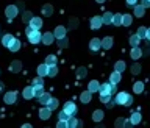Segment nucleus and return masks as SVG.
<instances>
[{
  "mask_svg": "<svg viewBox=\"0 0 150 128\" xmlns=\"http://www.w3.org/2000/svg\"><path fill=\"white\" fill-rule=\"evenodd\" d=\"M114 103L122 105V106H130L131 103H133V98H131V95L127 92H117V95L114 98Z\"/></svg>",
  "mask_w": 150,
  "mask_h": 128,
  "instance_id": "obj_1",
  "label": "nucleus"
},
{
  "mask_svg": "<svg viewBox=\"0 0 150 128\" xmlns=\"http://www.w3.org/2000/svg\"><path fill=\"white\" fill-rule=\"evenodd\" d=\"M25 33H27L28 41H30L31 44H38V42H41L42 35L39 33V30H35V28H31L30 25H28V27H27V30H25Z\"/></svg>",
  "mask_w": 150,
  "mask_h": 128,
  "instance_id": "obj_2",
  "label": "nucleus"
},
{
  "mask_svg": "<svg viewBox=\"0 0 150 128\" xmlns=\"http://www.w3.org/2000/svg\"><path fill=\"white\" fill-rule=\"evenodd\" d=\"M98 92L100 94H114L116 92V84L112 83H103V84H98Z\"/></svg>",
  "mask_w": 150,
  "mask_h": 128,
  "instance_id": "obj_3",
  "label": "nucleus"
},
{
  "mask_svg": "<svg viewBox=\"0 0 150 128\" xmlns=\"http://www.w3.org/2000/svg\"><path fill=\"white\" fill-rule=\"evenodd\" d=\"M64 111L67 112L69 116H75V114H77V106H75V103L67 102V103L64 105Z\"/></svg>",
  "mask_w": 150,
  "mask_h": 128,
  "instance_id": "obj_4",
  "label": "nucleus"
},
{
  "mask_svg": "<svg viewBox=\"0 0 150 128\" xmlns=\"http://www.w3.org/2000/svg\"><path fill=\"white\" fill-rule=\"evenodd\" d=\"M16 98H17V94L14 92V91L5 94V103H8V105H13V103H16Z\"/></svg>",
  "mask_w": 150,
  "mask_h": 128,
  "instance_id": "obj_5",
  "label": "nucleus"
},
{
  "mask_svg": "<svg viewBox=\"0 0 150 128\" xmlns=\"http://www.w3.org/2000/svg\"><path fill=\"white\" fill-rule=\"evenodd\" d=\"M30 27L35 28V30H39L42 27V19L41 17H31L30 19Z\"/></svg>",
  "mask_w": 150,
  "mask_h": 128,
  "instance_id": "obj_6",
  "label": "nucleus"
},
{
  "mask_svg": "<svg viewBox=\"0 0 150 128\" xmlns=\"http://www.w3.org/2000/svg\"><path fill=\"white\" fill-rule=\"evenodd\" d=\"M102 27V17L100 16H96L91 19V28L92 30H98V28Z\"/></svg>",
  "mask_w": 150,
  "mask_h": 128,
  "instance_id": "obj_7",
  "label": "nucleus"
},
{
  "mask_svg": "<svg viewBox=\"0 0 150 128\" xmlns=\"http://www.w3.org/2000/svg\"><path fill=\"white\" fill-rule=\"evenodd\" d=\"M16 14H17V8L14 6V5H9V6L6 8V17L11 21V19L16 17Z\"/></svg>",
  "mask_w": 150,
  "mask_h": 128,
  "instance_id": "obj_8",
  "label": "nucleus"
},
{
  "mask_svg": "<svg viewBox=\"0 0 150 128\" xmlns=\"http://www.w3.org/2000/svg\"><path fill=\"white\" fill-rule=\"evenodd\" d=\"M53 39H55V36L52 35L50 31H49V33H44V35H42V37H41V41L44 42V44H47V45H50L52 42H53Z\"/></svg>",
  "mask_w": 150,
  "mask_h": 128,
  "instance_id": "obj_9",
  "label": "nucleus"
},
{
  "mask_svg": "<svg viewBox=\"0 0 150 128\" xmlns=\"http://www.w3.org/2000/svg\"><path fill=\"white\" fill-rule=\"evenodd\" d=\"M136 35H138V36L141 37V39H149V37H150V33H149V30H147L145 27H141Z\"/></svg>",
  "mask_w": 150,
  "mask_h": 128,
  "instance_id": "obj_10",
  "label": "nucleus"
},
{
  "mask_svg": "<svg viewBox=\"0 0 150 128\" xmlns=\"http://www.w3.org/2000/svg\"><path fill=\"white\" fill-rule=\"evenodd\" d=\"M23 98H27V100H30V98L35 97V94H33V86H27L25 89H23Z\"/></svg>",
  "mask_w": 150,
  "mask_h": 128,
  "instance_id": "obj_11",
  "label": "nucleus"
},
{
  "mask_svg": "<svg viewBox=\"0 0 150 128\" xmlns=\"http://www.w3.org/2000/svg\"><path fill=\"white\" fill-rule=\"evenodd\" d=\"M120 81V72H117V70H114V72L111 74V77H110V83L112 84H117Z\"/></svg>",
  "mask_w": 150,
  "mask_h": 128,
  "instance_id": "obj_12",
  "label": "nucleus"
},
{
  "mask_svg": "<svg viewBox=\"0 0 150 128\" xmlns=\"http://www.w3.org/2000/svg\"><path fill=\"white\" fill-rule=\"evenodd\" d=\"M38 98H39V103H41V105H47V103H49V100H50V94H49V92H42Z\"/></svg>",
  "mask_w": 150,
  "mask_h": 128,
  "instance_id": "obj_13",
  "label": "nucleus"
},
{
  "mask_svg": "<svg viewBox=\"0 0 150 128\" xmlns=\"http://www.w3.org/2000/svg\"><path fill=\"white\" fill-rule=\"evenodd\" d=\"M8 49L11 50V52H17L19 49H21V41H17V39H13V41H11V44L8 45Z\"/></svg>",
  "mask_w": 150,
  "mask_h": 128,
  "instance_id": "obj_14",
  "label": "nucleus"
},
{
  "mask_svg": "<svg viewBox=\"0 0 150 128\" xmlns=\"http://www.w3.org/2000/svg\"><path fill=\"white\" fill-rule=\"evenodd\" d=\"M89 49H91L92 52H96L100 49V39H97V37H94V39L91 41V44H89Z\"/></svg>",
  "mask_w": 150,
  "mask_h": 128,
  "instance_id": "obj_15",
  "label": "nucleus"
},
{
  "mask_svg": "<svg viewBox=\"0 0 150 128\" xmlns=\"http://www.w3.org/2000/svg\"><path fill=\"white\" fill-rule=\"evenodd\" d=\"M50 114H52V111L49 110V108H41V111H39V117L41 119H49L50 117Z\"/></svg>",
  "mask_w": 150,
  "mask_h": 128,
  "instance_id": "obj_16",
  "label": "nucleus"
},
{
  "mask_svg": "<svg viewBox=\"0 0 150 128\" xmlns=\"http://www.w3.org/2000/svg\"><path fill=\"white\" fill-rule=\"evenodd\" d=\"M111 45H112V39L110 36L105 37L103 41H100V47H103V49H111Z\"/></svg>",
  "mask_w": 150,
  "mask_h": 128,
  "instance_id": "obj_17",
  "label": "nucleus"
},
{
  "mask_svg": "<svg viewBox=\"0 0 150 128\" xmlns=\"http://www.w3.org/2000/svg\"><path fill=\"white\" fill-rule=\"evenodd\" d=\"M53 36H56L58 39L64 37V36H66V28H64V27H56V30H55V35H53Z\"/></svg>",
  "mask_w": 150,
  "mask_h": 128,
  "instance_id": "obj_18",
  "label": "nucleus"
},
{
  "mask_svg": "<svg viewBox=\"0 0 150 128\" xmlns=\"http://www.w3.org/2000/svg\"><path fill=\"white\" fill-rule=\"evenodd\" d=\"M45 106L49 108L50 111H53V110H56V108H58V100H56V98H52V97H50V100H49V103H47Z\"/></svg>",
  "mask_w": 150,
  "mask_h": 128,
  "instance_id": "obj_19",
  "label": "nucleus"
},
{
  "mask_svg": "<svg viewBox=\"0 0 150 128\" xmlns=\"http://www.w3.org/2000/svg\"><path fill=\"white\" fill-rule=\"evenodd\" d=\"M142 56V52H141V49L139 47H133V50H131V58L133 59H138V58H141Z\"/></svg>",
  "mask_w": 150,
  "mask_h": 128,
  "instance_id": "obj_20",
  "label": "nucleus"
},
{
  "mask_svg": "<svg viewBox=\"0 0 150 128\" xmlns=\"http://www.w3.org/2000/svg\"><path fill=\"white\" fill-rule=\"evenodd\" d=\"M91 97H92V92L84 91V92L81 94V97H80V98H81V102H83V103H89V102H91Z\"/></svg>",
  "mask_w": 150,
  "mask_h": 128,
  "instance_id": "obj_21",
  "label": "nucleus"
},
{
  "mask_svg": "<svg viewBox=\"0 0 150 128\" xmlns=\"http://www.w3.org/2000/svg\"><path fill=\"white\" fill-rule=\"evenodd\" d=\"M78 125H81V124H80L77 119H74L72 116L67 119V128H75V127H78Z\"/></svg>",
  "mask_w": 150,
  "mask_h": 128,
  "instance_id": "obj_22",
  "label": "nucleus"
},
{
  "mask_svg": "<svg viewBox=\"0 0 150 128\" xmlns=\"http://www.w3.org/2000/svg\"><path fill=\"white\" fill-rule=\"evenodd\" d=\"M111 22H112V14L111 13H105L102 16V23H108V25H110Z\"/></svg>",
  "mask_w": 150,
  "mask_h": 128,
  "instance_id": "obj_23",
  "label": "nucleus"
},
{
  "mask_svg": "<svg viewBox=\"0 0 150 128\" xmlns=\"http://www.w3.org/2000/svg\"><path fill=\"white\" fill-rule=\"evenodd\" d=\"M112 25H116V27H119V25H122V14H114L112 16Z\"/></svg>",
  "mask_w": 150,
  "mask_h": 128,
  "instance_id": "obj_24",
  "label": "nucleus"
},
{
  "mask_svg": "<svg viewBox=\"0 0 150 128\" xmlns=\"http://www.w3.org/2000/svg\"><path fill=\"white\" fill-rule=\"evenodd\" d=\"M47 67H49L47 64H41L39 67H38V75H39V77H45L47 75Z\"/></svg>",
  "mask_w": 150,
  "mask_h": 128,
  "instance_id": "obj_25",
  "label": "nucleus"
},
{
  "mask_svg": "<svg viewBox=\"0 0 150 128\" xmlns=\"http://www.w3.org/2000/svg\"><path fill=\"white\" fill-rule=\"evenodd\" d=\"M139 122H141V114L139 112H133V114H131V119H130V124L136 125V124H139Z\"/></svg>",
  "mask_w": 150,
  "mask_h": 128,
  "instance_id": "obj_26",
  "label": "nucleus"
},
{
  "mask_svg": "<svg viewBox=\"0 0 150 128\" xmlns=\"http://www.w3.org/2000/svg\"><path fill=\"white\" fill-rule=\"evenodd\" d=\"M14 39L13 37V35H5L3 37H2V44L5 45V47H8L9 44H11V41Z\"/></svg>",
  "mask_w": 150,
  "mask_h": 128,
  "instance_id": "obj_27",
  "label": "nucleus"
},
{
  "mask_svg": "<svg viewBox=\"0 0 150 128\" xmlns=\"http://www.w3.org/2000/svg\"><path fill=\"white\" fill-rule=\"evenodd\" d=\"M88 91H89V92H97V91H98V83L96 81V80H92V81L89 83Z\"/></svg>",
  "mask_w": 150,
  "mask_h": 128,
  "instance_id": "obj_28",
  "label": "nucleus"
},
{
  "mask_svg": "<svg viewBox=\"0 0 150 128\" xmlns=\"http://www.w3.org/2000/svg\"><path fill=\"white\" fill-rule=\"evenodd\" d=\"M139 42H141V37H139L138 35H133V36L130 37V44L133 45V47H138Z\"/></svg>",
  "mask_w": 150,
  "mask_h": 128,
  "instance_id": "obj_29",
  "label": "nucleus"
},
{
  "mask_svg": "<svg viewBox=\"0 0 150 128\" xmlns=\"http://www.w3.org/2000/svg\"><path fill=\"white\" fill-rule=\"evenodd\" d=\"M45 64H47V66H55V64H56V56H55V55H49V56L45 58Z\"/></svg>",
  "mask_w": 150,
  "mask_h": 128,
  "instance_id": "obj_30",
  "label": "nucleus"
},
{
  "mask_svg": "<svg viewBox=\"0 0 150 128\" xmlns=\"http://www.w3.org/2000/svg\"><path fill=\"white\" fill-rule=\"evenodd\" d=\"M144 6H141V5H138V6H134V16H138V17H142L144 16Z\"/></svg>",
  "mask_w": 150,
  "mask_h": 128,
  "instance_id": "obj_31",
  "label": "nucleus"
},
{
  "mask_svg": "<svg viewBox=\"0 0 150 128\" xmlns=\"http://www.w3.org/2000/svg\"><path fill=\"white\" fill-rule=\"evenodd\" d=\"M133 91L136 92V94H141L144 91V84L141 83V81H138V83H134V86H133Z\"/></svg>",
  "mask_w": 150,
  "mask_h": 128,
  "instance_id": "obj_32",
  "label": "nucleus"
},
{
  "mask_svg": "<svg viewBox=\"0 0 150 128\" xmlns=\"http://www.w3.org/2000/svg\"><path fill=\"white\" fill-rule=\"evenodd\" d=\"M56 74H58V69H56L55 66H49V67H47V75H49V77H55Z\"/></svg>",
  "mask_w": 150,
  "mask_h": 128,
  "instance_id": "obj_33",
  "label": "nucleus"
},
{
  "mask_svg": "<svg viewBox=\"0 0 150 128\" xmlns=\"http://www.w3.org/2000/svg\"><path fill=\"white\" fill-rule=\"evenodd\" d=\"M42 92H44V88L42 86H33V94H35V97H39Z\"/></svg>",
  "mask_w": 150,
  "mask_h": 128,
  "instance_id": "obj_34",
  "label": "nucleus"
},
{
  "mask_svg": "<svg viewBox=\"0 0 150 128\" xmlns=\"http://www.w3.org/2000/svg\"><path fill=\"white\" fill-rule=\"evenodd\" d=\"M92 119L96 120V122L102 120V119H103V112H102V111H98V110H97V111H94V114H92Z\"/></svg>",
  "mask_w": 150,
  "mask_h": 128,
  "instance_id": "obj_35",
  "label": "nucleus"
},
{
  "mask_svg": "<svg viewBox=\"0 0 150 128\" xmlns=\"http://www.w3.org/2000/svg\"><path fill=\"white\" fill-rule=\"evenodd\" d=\"M131 23V16H128V14H125V16H122V25L128 27Z\"/></svg>",
  "mask_w": 150,
  "mask_h": 128,
  "instance_id": "obj_36",
  "label": "nucleus"
},
{
  "mask_svg": "<svg viewBox=\"0 0 150 128\" xmlns=\"http://www.w3.org/2000/svg\"><path fill=\"white\" fill-rule=\"evenodd\" d=\"M125 67H127V64L124 63V61H117V63H116V70H117V72L125 70Z\"/></svg>",
  "mask_w": 150,
  "mask_h": 128,
  "instance_id": "obj_37",
  "label": "nucleus"
},
{
  "mask_svg": "<svg viewBox=\"0 0 150 128\" xmlns=\"http://www.w3.org/2000/svg\"><path fill=\"white\" fill-rule=\"evenodd\" d=\"M9 70H13V72H19V70H21V63H19V61H14V63L11 64V67H9Z\"/></svg>",
  "mask_w": 150,
  "mask_h": 128,
  "instance_id": "obj_38",
  "label": "nucleus"
},
{
  "mask_svg": "<svg viewBox=\"0 0 150 128\" xmlns=\"http://www.w3.org/2000/svg\"><path fill=\"white\" fill-rule=\"evenodd\" d=\"M111 100V94H100V102L102 103H108Z\"/></svg>",
  "mask_w": 150,
  "mask_h": 128,
  "instance_id": "obj_39",
  "label": "nucleus"
},
{
  "mask_svg": "<svg viewBox=\"0 0 150 128\" xmlns=\"http://www.w3.org/2000/svg\"><path fill=\"white\" fill-rule=\"evenodd\" d=\"M33 86H44V80H42V77H36L35 80H33Z\"/></svg>",
  "mask_w": 150,
  "mask_h": 128,
  "instance_id": "obj_40",
  "label": "nucleus"
},
{
  "mask_svg": "<svg viewBox=\"0 0 150 128\" xmlns=\"http://www.w3.org/2000/svg\"><path fill=\"white\" fill-rule=\"evenodd\" d=\"M42 13H44L45 16H50V14L53 13V8H52V5H45L44 9H42Z\"/></svg>",
  "mask_w": 150,
  "mask_h": 128,
  "instance_id": "obj_41",
  "label": "nucleus"
},
{
  "mask_svg": "<svg viewBox=\"0 0 150 128\" xmlns=\"http://www.w3.org/2000/svg\"><path fill=\"white\" fill-rule=\"evenodd\" d=\"M58 117H59V120H67V119H69V117H70V116H69V114H67V112H66V111L63 110V111H61V112H59V114H58Z\"/></svg>",
  "mask_w": 150,
  "mask_h": 128,
  "instance_id": "obj_42",
  "label": "nucleus"
},
{
  "mask_svg": "<svg viewBox=\"0 0 150 128\" xmlns=\"http://www.w3.org/2000/svg\"><path fill=\"white\" fill-rule=\"evenodd\" d=\"M58 128H67V120H59L58 124H56Z\"/></svg>",
  "mask_w": 150,
  "mask_h": 128,
  "instance_id": "obj_43",
  "label": "nucleus"
},
{
  "mask_svg": "<svg viewBox=\"0 0 150 128\" xmlns=\"http://www.w3.org/2000/svg\"><path fill=\"white\" fill-rule=\"evenodd\" d=\"M31 13H23V22H30V19H31Z\"/></svg>",
  "mask_w": 150,
  "mask_h": 128,
  "instance_id": "obj_44",
  "label": "nucleus"
},
{
  "mask_svg": "<svg viewBox=\"0 0 150 128\" xmlns=\"http://www.w3.org/2000/svg\"><path fill=\"white\" fill-rule=\"evenodd\" d=\"M58 44H59V47H67V39H66V37H61Z\"/></svg>",
  "mask_w": 150,
  "mask_h": 128,
  "instance_id": "obj_45",
  "label": "nucleus"
},
{
  "mask_svg": "<svg viewBox=\"0 0 150 128\" xmlns=\"http://www.w3.org/2000/svg\"><path fill=\"white\" fill-rule=\"evenodd\" d=\"M139 70H141V66L139 64H134L133 69H131V72H133V74H139Z\"/></svg>",
  "mask_w": 150,
  "mask_h": 128,
  "instance_id": "obj_46",
  "label": "nucleus"
},
{
  "mask_svg": "<svg viewBox=\"0 0 150 128\" xmlns=\"http://www.w3.org/2000/svg\"><path fill=\"white\" fill-rule=\"evenodd\" d=\"M84 74H86V69H83V67H81V69L78 70V77H80V78L84 77Z\"/></svg>",
  "mask_w": 150,
  "mask_h": 128,
  "instance_id": "obj_47",
  "label": "nucleus"
},
{
  "mask_svg": "<svg viewBox=\"0 0 150 128\" xmlns=\"http://www.w3.org/2000/svg\"><path fill=\"white\" fill-rule=\"evenodd\" d=\"M136 3H138V0H127V5H130V6H134Z\"/></svg>",
  "mask_w": 150,
  "mask_h": 128,
  "instance_id": "obj_48",
  "label": "nucleus"
},
{
  "mask_svg": "<svg viewBox=\"0 0 150 128\" xmlns=\"http://www.w3.org/2000/svg\"><path fill=\"white\" fill-rule=\"evenodd\" d=\"M141 6H144V8H149V6H150V2H149V0H142V5H141Z\"/></svg>",
  "mask_w": 150,
  "mask_h": 128,
  "instance_id": "obj_49",
  "label": "nucleus"
},
{
  "mask_svg": "<svg viewBox=\"0 0 150 128\" xmlns=\"http://www.w3.org/2000/svg\"><path fill=\"white\" fill-rule=\"evenodd\" d=\"M2 89H3V84H2V83H0V91H2Z\"/></svg>",
  "mask_w": 150,
  "mask_h": 128,
  "instance_id": "obj_50",
  "label": "nucleus"
},
{
  "mask_svg": "<svg viewBox=\"0 0 150 128\" xmlns=\"http://www.w3.org/2000/svg\"><path fill=\"white\" fill-rule=\"evenodd\" d=\"M97 2H98V3H103V2H105V0H97Z\"/></svg>",
  "mask_w": 150,
  "mask_h": 128,
  "instance_id": "obj_51",
  "label": "nucleus"
}]
</instances>
